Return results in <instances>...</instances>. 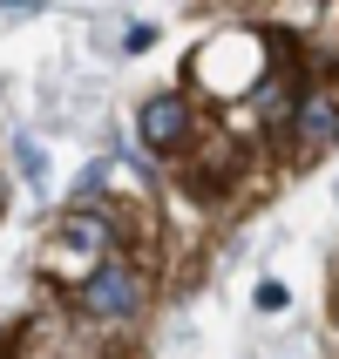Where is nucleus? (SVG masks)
Masks as SVG:
<instances>
[{"mask_svg": "<svg viewBox=\"0 0 339 359\" xmlns=\"http://www.w3.org/2000/svg\"><path fill=\"white\" fill-rule=\"evenodd\" d=\"M136 136L149 142L157 156L183 149V142H190V102H183V95H157V102H142V122H136Z\"/></svg>", "mask_w": 339, "mask_h": 359, "instance_id": "4", "label": "nucleus"}, {"mask_svg": "<svg viewBox=\"0 0 339 359\" xmlns=\"http://www.w3.org/2000/svg\"><path fill=\"white\" fill-rule=\"evenodd\" d=\"M109 258H116V231L102 217H88V210H68V224L55 231V244H48L41 264H48L55 278H68V292H75V285L88 278L95 264H109Z\"/></svg>", "mask_w": 339, "mask_h": 359, "instance_id": "1", "label": "nucleus"}, {"mask_svg": "<svg viewBox=\"0 0 339 359\" xmlns=\"http://www.w3.org/2000/svg\"><path fill=\"white\" fill-rule=\"evenodd\" d=\"M142 305V271H129V264H95L88 278L75 285V312L81 319H102V325H116V319H129Z\"/></svg>", "mask_w": 339, "mask_h": 359, "instance_id": "2", "label": "nucleus"}, {"mask_svg": "<svg viewBox=\"0 0 339 359\" xmlns=\"http://www.w3.org/2000/svg\"><path fill=\"white\" fill-rule=\"evenodd\" d=\"M292 136H299L305 156H319V149L339 142V95L333 88H312V95L292 102Z\"/></svg>", "mask_w": 339, "mask_h": 359, "instance_id": "3", "label": "nucleus"}]
</instances>
